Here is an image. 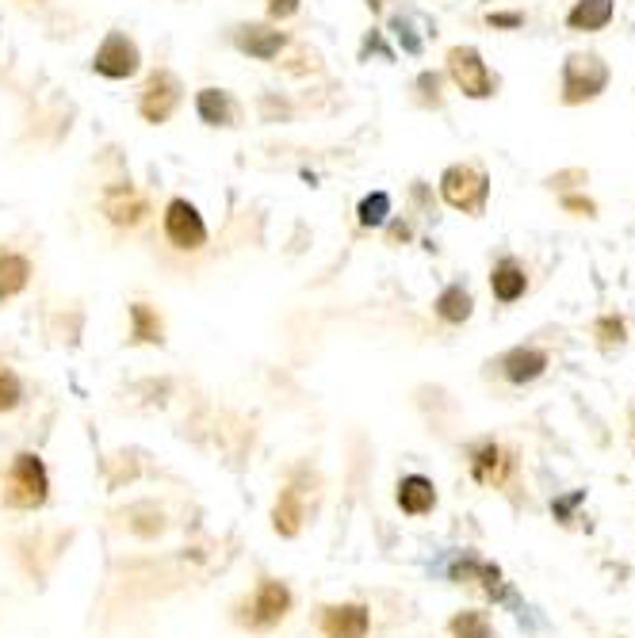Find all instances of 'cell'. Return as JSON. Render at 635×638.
<instances>
[{
  "mask_svg": "<svg viewBox=\"0 0 635 638\" xmlns=\"http://www.w3.org/2000/svg\"><path fill=\"white\" fill-rule=\"evenodd\" d=\"M609 85V65L597 54H570L563 65V100L567 104H586L593 96H601Z\"/></svg>",
  "mask_w": 635,
  "mask_h": 638,
  "instance_id": "1",
  "label": "cell"
},
{
  "mask_svg": "<svg viewBox=\"0 0 635 638\" xmlns=\"http://www.w3.org/2000/svg\"><path fill=\"white\" fill-rule=\"evenodd\" d=\"M440 195L448 207H456L463 214H482L486 195H490V180L486 172L471 169V165H452L440 176Z\"/></svg>",
  "mask_w": 635,
  "mask_h": 638,
  "instance_id": "2",
  "label": "cell"
},
{
  "mask_svg": "<svg viewBox=\"0 0 635 638\" xmlns=\"http://www.w3.org/2000/svg\"><path fill=\"white\" fill-rule=\"evenodd\" d=\"M46 490H50V486H46V467L39 463V455H31V451L16 455L12 474H8V505L35 509V505L46 501Z\"/></svg>",
  "mask_w": 635,
  "mask_h": 638,
  "instance_id": "3",
  "label": "cell"
},
{
  "mask_svg": "<svg viewBox=\"0 0 635 638\" xmlns=\"http://www.w3.org/2000/svg\"><path fill=\"white\" fill-rule=\"evenodd\" d=\"M448 73H452V81L463 96H471V100L494 96V77H490V69H486L475 46H452L448 50Z\"/></svg>",
  "mask_w": 635,
  "mask_h": 638,
  "instance_id": "4",
  "label": "cell"
},
{
  "mask_svg": "<svg viewBox=\"0 0 635 638\" xmlns=\"http://www.w3.org/2000/svg\"><path fill=\"white\" fill-rule=\"evenodd\" d=\"M138 65H142V54H138L134 39H127L123 31H111L108 39L100 43V50H96V58H92V69H96L100 77H111V81L134 77Z\"/></svg>",
  "mask_w": 635,
  "mask_h": 638,
  "instance_id": "5",
  "label": "cell"
},
{
  "mask_svg": "<svg viewBox=\"0 0 635 638\" xmlns=\"http://www.w3.org/2000/svg\"><path fill=\"white\" fill-rule=\"evenodd\" d=\"M165 237L173 241L176 249H184V253L203 249L207 226H203V218H199V211L188 199H173V203L165 207Z\"/></svg>",
  "mask_w": 635,
  "mask_h": 638,
  "instance_id": "6",
  "label": "cell"
},
{
  "mask_svg": "<svg viewBox=\"0 0 635 638\" xmlns=\"http://www.w3.org/2000/svg\"><path fill=\"white\" fill-rule=\"evenodd\" d=\"M176 104H180V81H176L169 69H157L154 77L146 81V88H142V104H138L142 119L157 127V123H165V119L173 115Z\"/></svg>",
  "mask_w": 635,
  "mask_h": 638,
  "instance_id": "7",
  "label": "cell"
},
{
  "mask_svg": "<svg viewBox=\"0 0 635 638\" xmlns=\"http://www.w3.org/2000/svg\"><path fill=\"white\" fill-rule=\"evenodd\" d=\"M287 608H291V593H287L280 581H261V589L253 596V604H249V616L245 623L249 627H272V623H280L287 616Z\"/></svg>",
  "mask_w": 635,
  "mask_h": 638,
  "instance_id": "8",
  "label": "cell"
},
{
  "mask_svg": "<svg viewBox=\"0 0 635 638\" xmlns=\"http://www.w3.org/2000/svg\"><path fill=\"white\" fill-rule=\"evenodd\" d=\"M372 627L364 604H333L322 612V635L326 638H364Z\"/></svg>",
  "mask_w": 635,
  "mask_h": 638,
  "instance_id": "9",
  "label": "cell"
},
{
  "mask_svg": "<svg viewBox=\"0 0 635 638\" xmlns=\"http://www.w3.org/2000/svg\"><path fill=\"white\" fill-rule=\"evenodd\" d=\"M234 43H238L241 54H249L257 62H272L287 46V35L284 31H272V27H261V23H249V27H238Z\"/></svg>",
  "mask_w": 635,
  "mask_h": 638,
  "instance_id": "10",
  "label": "cell"
},
{
  "mask_svg": "<svg viewBox=\"0 0 635 638\" xmlns=\"http://www.w3.org/2000/svg\"><path fill=\"white\" fill-rule=\"evenodd\" d=\"M490 291L498 302H517V298L528 291V276L525 268H521V260L517 256H502L498 264H494V276H490Z\"/></svg>",
  "mask_w": 635,
  "mask_h": 638,
  "instance_id": "11",
  "label": "cell"
},
{
  "mask_svg": "<svg viewBox=\"0 0 635 638\" xmlns=\"http://www.w3.org/2000/svg\"><path fill=\"white\" fill-rule=\"evenodd\" d=\"M196 111L207 127H234L238 123V104L222 88H203L196 96Z\"/></svg>",
  "mask_w": 635,
  "mask_h": 638,
  "instance_id": "12",
  "label": "cell"
},
{
  "mask_svg": "<svg viewBox=\"0 0 635 638\" xmlns=\"http://www.w3.org/2000/svg\"><path fill=\"white\" fill-rule=\"evenodd\" d=\"M502 367L509 383H532L548 371V352L544 348H513L502 360Z\"/></svg>",
  "mask_w": 635,
  "mask_h": 638,
  "instance_id": "13",
  "label": "cell"
},
{
  "mask_svg": "<svg viewBox=\"0 0 635 638\" xmlns=\"http://www.w3.org/2000/svg\"><path fill=\"white\" fill-rule=\"evenodd\" d=\"M146 211H150L146 195H138L134 188H111L108 199H104V214L115 226H134V222H142Z\"/></svg>",
  "mask_w": 635,
  "mask_h": 638,
  "instance_id": "14",
  "label": "cell"
},
{
  "mask_svg": "<svg viewBox=\"0 0 635 638\" xmlns=\"http://www.w3.org/2000/svg\"><path fill=\"white\" fill-rule=\"evenodd\" d=\"M471 470H475V478L486 482V486H502L505 478H509V470H513V459H509L498 444H482L479 451H475V459H471Z\"/></svg>",
  "mask_w": 635,
  "mask_h": 638,
  "instance_id": "15",
  "label": "cell"
},
{
  "mask_svg": "<svg viewBox=\"0 0 635 638\" xmlns=\"http://www.w3.org/2000/svg\"><path fill=\"white\" fill-rule=\"evenodd\" d=\"M398 505H402V512H410V516L429 512L433 505H437V490H433V482H429V478H421V474L402 478V482H398Z\"/></svg>",
  "mask_w": 635,
  "mask_h": 638,
  "instance_id": "16",
  "label": "cell"
},
{
  "mask_svg": "<svg viewBox=\"0 0 635 638\" xmlns=\"http://www.w3.org/2000/svg\"><path fill=\"white\" fill-rule=\"evenodd\" d=\"M613 12H616L613 0H578L570 8L567 27L570 31H601V27L613 23Z\"/></svg>",
  "mask_w": 635,
  "mask_h": 638,
  "instance_id": "17",
  "label": "cell"
},
{
  "mask_svg": "<svg viewBox=\"0 0 635 638\" xmlns=\"http://www.w3.org/2000/svg\"><path fill=\"white\" fill-rule=\"evenodd\" d=\"M31 279V260L20 253H0V302L20 295Z\"/></svg>",
  "mask_w": 635,
  "mask_h": 638,
  "instance_id": "18",
  "label": "cell"
},
{
  "mask_svg": "<svg viewBox=\"0 0 635 638\" xmlns=\"http://www.w3.org/2000/svg\"><path fill=\"white\" fill-rule=\"evenodd\" d=\"M471 306H475V302H471V291H467L463 283L444 287L437 298V314L448 321V325H463V321L471 318Z\"/></svg>",
  "mask_w": 635,
  "mask_h": 638,
  "instance_id": "19",
  "label": "cell"
},
{
  "mask_svg": "<svg viewBox=\"0 0 635 638\" xmlns=\"http://www.w3.org/2000/svg\"><path fill=\"white\" fill-rule=\"evenodd\" d=\"M299 524H303V501H299L295 486H287L276 501V532L291 539V535H299Z\"/></svg>",
  "mask_w": 635,
  "mask_h": 638,
  "instance_id": "20",
  "label": "cell"
},
{
  "mask_svg": "<svg viewBox=\"0 0 635 638\" xmlns=\"http://www.w3.org/2000/svg\"><path fill=\"white\" fill-rule=\"evenodd\" d=\"M131 321H134V341L138 344H157L161 341V318L146 302H134L131 306Z\"/></svg>",
  "mask_w": 635,
  "mask_h": 638,
  "instance_id": "21",
  "label": "cell"
},
{
  "mask_svg": "<svg viewBox=\"0 0 635 638\" xmlns=\"http://www.w3.org/2000/svg\"><path fill=\"white\" fill-rule=\"evenodd\" d=\"M360 226H383L387 222V214H391V195L387 192H375V195H364L360 199Z\"/></svg>",
  "mask_w": 635,
  "mask_h": 638,
  "instance_id": "22",
  "label": "cell"
},
{
  "mask_svg": "<svg viewBox=\"0 0 635 638\" xmlns=\"http://www.w3.org/2000/svg\"><path fill=\"white\" fill-rule=\"evenodd\" d=\"M452 638H490V619L482 612H460L452 619Z\"/></svg>",
  "mask_w": 635,
  "mask_h": 638,
  "instance_id": "23",
  "label": "cell"
},
{
  "mask_svg": "<svg viewBox=\"0 0 635 638\" xmlns=\"http://www.w3.org/2000/svg\"><path fill=\"white\" fill-rule=\"evenodd\" d=\"M593 333H597V344L605 348V352H613L624 344V318H601L593 325Z\"/></svg>",
  "mask_w": 635,
  "mask_h": 638,
  "instance_id": "24",
  "label": "cell"
},
{
  "mask_svg": "<svg viewBox=\"0 0 635 638\" xmlns=\"http://www.w3.org/2000/svg\"><path fill=\"white\" fill-rule=\"evenodd\" d=\"M23 398V386L20 379L8 371V367H0V413H8V409H16Z\"/></svg>",
  "mask_w": 635,
  "mask_h": 638,
  "instance_id": "25",
  "label": "cell"
},
{
  "mask_svg": "<svg viewBox=\"0 0 635 638\" xmlns=\"http://www.w3.org/2000/svg\"><path fill=\"white\" fill-rule=\"evenodd\" d=\"M299 12V0H268V16L272 20H291Z\"/></svg>",
  "mask_w": 635,
  "mask_h": 638,
  "instance_id": "26",
  "label": "cell"
},
{
  "mask_svg": "<svg viewBox=\"0 0 635 638\" xmlns=\"http://www.w3.org/2000/svg\"><path fill=\"white\" fill-rule=\"evenodd\" d=\"M563 207L574 211V214H593V203L590 199H582V195H567V199H563Z\"/></svg>",
  "mask_w": 635,
  "mask_h": 638,
  "instance_id": "27",
  "label": "cell"
},
{
  "mask_svg": "<svg viewBox=\"0 0 635 638\" xmlns=\"http://www.w3.org/2000/svg\"><path fill=\"white\" fill-rule=\"evenodd\" d=\"M490 23H494V27H521L525 16H521V12H498V16H490Z\"/></svg>",
  "mask_w": 635,
  "mask_h": 638,
  "instance_id": "28",
  "label": "cell"
},
{
  "mask_svg": "<svg viewBox=\"0 0 635 638\" xmlns=\"http://www.w3.org/2000/svg\"><path fill=\"white\" fill-rule=\"evenodd\" d=\"M395 27H398V39L406 43V50H410V54H417V50H421V43H417L414 35H410V27H406V23H402V20H398Z\"/></svg>",
  "mask_w": 635,
  "mask_h": 638,
  "instance_id": "29",
  "label": "cell"
},
{
  "mask_svg": "<svg viewBox=\"0 0 635 638\" xmlns=\"http://www.w3.org/2000/svg\"><path fill=\"white\" fill-rule=\"evenodd\" d=\"M417 85L425 88V96H433V104H437V85H440L437 73H421V81H417Z\"/></svg>",
  "mask_w": 635,
  "mask_h": 638,
  "instance_id": "30",
  "label": "cell"
},
{
  "mask_svg": "<svg viewBox=\"0 0 635 638\" xmlns=\"http://www.w3.org/2000/svg\"><path fill=\"white\" fill-rule=\"evenodd\" d=\"M632 417H635V413H632Z\"/></svg>",
  "mask_w": 635,
  "mask_h": 638,
  "instance_id": "31",
  "label": "cell"
}]
</instances>
